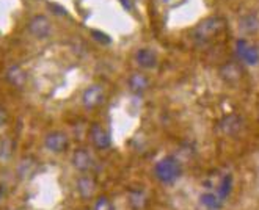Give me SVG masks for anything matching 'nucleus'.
<instances>
[{"label": "nucleus", "instance_id": "nucleus-20", "mask_svg": "<svg viewBox=\"0 0 259 210\" xmlns=\"http://www.w3.org/2000/svg\"><path fill=\"white\" fill-rule=\"evenodd\" d=\"M91 33L95 35V38H96L98 41H102V42H105V44H109V42H110V38H109L107 35H105V33L96 32V30H95V32H91Z\"/></svg>", "mask_w": 259, "mask_h": 210}, {"label": "nucleus", "instance_id": "nucleus-4", "mask_svg": "<svg viewBox=\"0 0 259 210\" xmlns=\"http://www.w3.org/2000/svg\"><path fill=\"white\" fill-rule=\"evenodd\" d=\"M98 188V184H96V179L91 176V174H80L77 177V182H75V190H77L79 196L82 199H91L95 196V191Z\"/></svg>", "mask_w": 259, "mask_h": 210}, {"label": "nucleus", "instance_id": "nucleus-18", "mask_svg": "<svg viewBox=\"0 0 259 210\" xmlns=\"http://www.w3.org/2000/svg\"><path fill=\"white\" fill-rule=\"evenodd\" d=\"M240 28H242V30H245V32H248V33H251V32H256V30L259 28V24H257L256 18L247 16V18H243V19H242Z\"/></svg>", "mask_w": 259, "mask_h": 210}, {"label": "nucleus", "instance_id": "nucleus-15", "mask_svg": "<svg viewBox=\"0 0 259 210\" xmlns=\"http://www.w3.org/2000/svg\"><path fill=\"white\" fill-rule=\"evenodd\" d=\"M129 204L134 210H140L146 204V196L142 191H131L129 193Z\"/></svg>", "mask_w": 259, "mask_h": 210}, {"label": "nucleus", "instance_id": "nucleus-13", "mask_svg": "<svg viewBox=\"0 0 259 210\" xmlns=\"http://www.w3.org/2000/svg\"><path fill=\"white\" fill-rule=\"evenodd\" d=\"M239 54H240V57H242L243 60H245L247 63H250V65L256 63V62H257V58H259L256 47L247 46V42H245V41H239Z\"/></svg>", "mask_w": 259, "mask_h": 210}, {"label": "nucleus", "instance_id": "nucleus-14", "mask_svg": "<svg viewBox=\"0 0 259 210\" xmlns=\"http://www.w3.org/2000/svg\"><path fill=\"white\" fill-rule=\"evenodd\" d=\"M36 171V160L32 157H25L21 160L19 167H18V174L21 177H27V176H32Z\"/></svg>", "mask_w": 259, "mask_h": 210}, {"label": "nucleus", "instance_id": "nucleus-1", "mask_svg": "<svg viewBox=\"0 0 259 210\" xmlns=\"http://www.w3.org/2000/svg\"><path fill=\"white\" fill-rule=\"evenodd\" d=\"M225 27V21L222 18H215V16H212V18H207L204 19L200 25H198L195 28V33L193 36L198 39V41H209L212 39L214 36H217L222 30Z\"/></svg>", "mask_w": 259, "mask_h": 210}, {"label": "nucleus", "instance_id": "nucleus-9", "mask_svg": "<svg viewBox=\"0 0 259 210\" xmlns=\"http://www.w3.org/2000/svg\"><path fill=\"white\" fill-rule=\"evenodd\" d=\"M127 86L131 89V93L135 96H142L146 89L149 88V80L145 74L142 72H134L127 79Z\"/></svg>", "mask_w": 259, "mask_h": 210}, {"label": "nucleus", "instance_id": "nucleus-17", "mask_svg": "<svg viewBox=\"0 0 259 210\" xmlns=\"http://www.w3.org/2000/svg\"><path fill=\"white\" fill-rule=\"evenodd\" d=\"M93 210H115V205H113V202H112L110 198H107V196H99L95 201Z\"/></svg>", "mask_w": 259, "mask_h": 210}, {"label": "nucleus", "instance_id": "nucleus-12", "mask_svg": "<svg viewBox=\"0 0 259 210\" xmlns=\"http://www.w3.org/2000/svg\"><path fill=\"white\" fill-rule=\"evenodd\" d=\"M222 77L230 82V83H236L240 77H242V69L236 65V63H230V65H225L222 68Z\"/></svg>", "mask_w": 259, "mask_h": 210}, {"label": "nucleus", "instance_id": "nucleus-6", "mask_svg": "<svg viewBox=\"0 0 259 210\" xmlns=\"http://www.w3.org/2000/svg\"><path fill=\"white\" fill-rule=\"evenodd\" d=\"M28 32L38 39L48 38L51 35V22H49V19L46 16H42V14H38V16H35L32 21H30Z\"/></svg>", "mask_w": 259, "mask_h": 210}, {"label": "nucleus", "instance_id": "nucleus-19", "mask_svg": "<svg viewBox=\"0 0 259 210\" xmlns=\"http://www.w3.org/2000/svg\"><path fill=\"white\" fill-rule=\"evenodd\" d=\"M201 201H203V204H206V205L210 207V208H219L220 204H222V201L215 196L214 193H206V194H203V196H201Z\"/></svg>", "mask_w": 259, "mask_h": 210}, {"label": "nucleus", "instance_id": "nucleus-5", "mask_svg": "<svg viewBox=\"0 0 259 210\" xmlns=\"http://www.w3.org/2000/svg\"><path fill=\"white\" fill-rule=\"evenodd\" d=\"M102 102H104V88L101 85L88 86L82 94V103L88 110L99 107Z\"/></svg>", "mask_w": 259, "mask_h": 210}, {"label": "nucleus", "instance_id": "nucleus-8", "mask_svg": "<svg viewBox=\"0 0 259 210\" xmlns=\"http://www.w3.org/2000/svg\"><path fill=\"white\" fill-rule=\"evenodd\" d=\"M90 137H91V141L93 144L98 147V149H107L110 144H112V138L109 132L105 130L102 126L99 124H93L90 129Z\"/></svg>", "mask_w": 259, "mask_h": 210}, {"label": "nucleus", "instance_id": "nucleus-16", "mask_svg": "<svg viewBox=\"0 0 259 210\" xmlns=\"http://www.w3.org/2000/svg\"><path fill=\"white\" fill-rule=\"evenodd\" d=\"M220 126H222V129H223L226 133H233V132H236V130L240 129V119H239L237 116L231 115V116L225 118V121H223Z\"/></svg>", "mask_w": 259, "mask_h": 210}, {"label": "nucleus", "instance_id": "nucleus-3", "mask_svg": "<svg viewBox=\"0 0 259 210\" xmlns=\"http://www.w3.org/2000/svg\"><path fill=\"white\" fill-rule=\"evenodd\" d=\"M44 146L48 151L54 152V154H62L65 152L68 146H69V140H68V135L60 132V130H55V132H51L46 135L44 138Z\"/></svg>", "mask_w": 259, "mask_h": 210}, {"label": "nucleus", "instance_id": "nucleus-10", "mask_svg": "<svg viewBox=\"0 0 259 210\" xmlns=\"http://www.w3.org/2000/svg\"><path fill=\"white\" fill-rule=\"evenodd\" d=\"M135 62L143 69H154L157 66V55L154 50L143 47L135 52Z\"/></svg>", "mask_w": 259, "mask_h": 210}, {"label": "nucleus", "instance_id": "nucleus-21", "mask_svg": "<svg viewBox=\"0 0 259 210\" xmlns=\"http://www.w3.org/2000/svg\"><path fill=\"white\" fill-rule=\"evenodd\" d=\"M121 4H123V5H124V8H127V10H129V8L132 7L131 0H121Z\"/></svg>", "mask_w": 259, "mask_h": 210}, {"label": "nucleus", "instance_id": "nucleus-11", "mask_svg": "<svg viewBox=\"0 0 259 210\" xmlns=\"http://www.w3.org/2000/svg\"><path fill=\"white\" fill-rule=\"evenodd\" d=\"M7 79L8 82L13 85V86H16V88H24L25 83H27V74L24 72V69L18 65H13L8 68L7 71Z\"/></svg>", "mask_w": 259, "mask_h": 210}, {"label": "nucleus", "instance_id": "nucleus-7", "mask_svg": "<svg viewBox=\"0 0 259 210\" xmlns=\"http://www.w3.org/2000/svg\"><path fill=\"white\" fill-rule=\"evenodd\" d=\"M71 162H72V167L79 173L83 174L91 168V165H93V157H91V154L87 151V149L79 147V149H75V151L72 152Z\"/></svg>", "mask_w": 259, "mask_h": 210}, {"label": "nucleus", "instance_id": "nucleus-22", "mask_svg": "<svg viewBox=\"0 0 259 210\" xmlns=\"http://www.w3.org/2000/svg\"><path fill=\"white\" fill-rule=\"evenodd\" d=\"M162 2H165V4H170V2H173V0H162Z\"/></svg>", "mask_w": 259, "mask_h": 210}, {"label": "nucleus", "instance_id": "nucleus-2", "mask_svg": "<svg viewBox=\"0 0 259 210\" xmlns=\"http://www.w3.org/2000/svg\"><path fill=\"white\" fill-rule=\"evenodd\" d=\"M156 176L162 182H173L179 176V165L173 157H165L156 165Z\"/></svg>", "mask_w": 259, "mask_h": 210}]
</instances>
